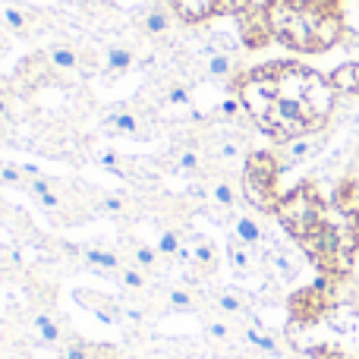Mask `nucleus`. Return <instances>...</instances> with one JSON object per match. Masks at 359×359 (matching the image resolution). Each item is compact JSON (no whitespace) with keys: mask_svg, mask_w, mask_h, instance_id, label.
Wrapping results in <instances>:
<instances>
[{"mask_svg":"<svg viewBox=\"0 0 359 359\" xmlns=\"http://www.w3.org/2000/svg\"><path fill=\"white\" fill-rule=\"evenodd\" d=\"M114 280H117L120 290H126L130 297H145V293H151V274H145L142 268L130 265V262L114 274Z\"/></svg>","mask_w":359,"mask_h":359,"instance_id":"24","label":"nucleus"},{"mask_svg":"<svg viewBox=\"0 0 359 359\" xmlns=\"http://www.w3.org/2000/svg\"><path fill=\"white\" fill-rule=\"evenodd\" d=\"M205 151H208V161H211V170H227L233 164H243L246 161V142H243L240 133L233 130H217L211 139H205Z\"/></svg>","mask_w":359,"mask_h":359,"instance_id":"6","label":"nucleus"},{"mask_svg":"<svg viewBox=\"0 0 359 359\" xmlns=\"http://www.w3.org/2000/svg\"><path fill=\"white\" fill-rule=\"evenodd\" d=\"M32 331H35L38 344H44V347H57V350H60L63 344H67V341H63L60 318H57L50 309H38L35 316H32Z\"/></svg>","mask_w":359,"mask_h":359,"instance_id":"22","label":"nucleus"},{"mask_svg":"<svg viewBox=\"0 0 359 359\" xmlns=\"http://www.w3.org/2000/svg\"><path fill=\"white\" fill-rule=\"evenodd\" d=\"M76 303L82 306V309H88L92 316H98V322L111 325V328H117V325H123V312H120V299L107 297V293H95V290H86V287H79V290H73Z\"/></svg>","mask_w":359,"mask_h":359,"instance_id":"13","label":"nucleus"},{"mask_svg":"<svg viewBox=\"0 0 359 359\" xmlns=\"http://www.w3.org/2000/svg\"><path fill=\"white\" fill-rule=\"evenodd\" d=\"M217 246L215 240H208L205 233H186V246H183V255H180V265H186L189 271H196L198 278H208V274L217 271Z\"/></svg>","mask_w":359,"mask_h":359,"instance_id":"8","label":"nucleus"},{"mask_svg":"<svg viewBox=\"0 0 359 359\" xmlns=\"http://www.w3.org/2000/svg\"><path fill=\"white\" fill-rule=\"evenodd\" d=\"M0 86H4V82H0Z\"/></svg>","mask_w":359,"mask_h":359,"instance_id":"38","label":"nucleus"},{"mask_svg":"<svg viewBox=\"0 0 359 359\" xmlns=\"http://www.w3.org/2000/svg\"><path fill=\"white\" fill-rule=\"evenodd\" d=\"M350 227H353V240H356V252H359V211L353 215V224H350Z\"/></svg>","mask_w":359,"mask_h":359,"instance_id":"33","label":"nucleus"},{"mask_svg":"<svg viewBox=\"0 0 359 359\" xmlns=\"http://www.w3.org/2000/svg\"><path fill=\"white\" fill-rule=\"evenodd\" d=\"M0 186H6V189H16V192H29L32 180L25 177L22 164H10V161H0Z\"/></svg>","mask_w":359,"mask_h":359,"instance_id":"30","label":"nucleus"},{"mask_svg":"<svg viewBox=\"0 0 359 359\" xmlns=\"http://www.w3.org/2000/svg\"><path fill=\"white\" fill-rule=\"evenodd\" d=\"M180 16V22H205V19L224 13V0H168Z\"/></svg>","mask_w":359,"mask_h":359,"instance_id":"21","label":"nucleus"},{"mask_svg":"<svg viewBox=\"0 0 359 359\" xmlns=\"http://www.w3.org/2000/svg\"><path fill=\"white\" fill-rule=\"evenodd\" d=\"M265 265L271 268V274L278 280H284V284H297L299 280V259L287 246L274 243L271 236H268V243H265Z\"/></svg>","mask_w":359,"mask_h":359,"instance_id":"16","label":"nucleus"},{"mask_svg":"<svg viewBox=\"0 0 359 359\" xmlns=\"http://www.w3.org/2000/svg\"><path fill=\"white\" fill-rule=\"evenodd\" d=\"M202 183H205V205H211V208L221 211V215L233 211L236 205L243 202L240 180H233L227 170H211V174L202 177Z\"/></svg>","mask_w":359,"mask_h":359,"instance_id":"7","label":"nucleus"},{"mask_svg":"<svg viewBox=\"0 0 359 359\" xmlns=\"http://www.w3.org/2000/svg\"><path fill=\"white\" fill-rule=\"evenodd\" d=\"M243 60L240 54H208L202 63V76L215 86H230L233 79H243Z\"/></svg>","mask_w":359,"mask_h":359,"instance_id":"17","label":"nucleus"},{"mask_svg":"<svg viewBox=\"0 0 359 359\" xmlns=\"http://www.w3.org/2000/svg\"><path fill=\"white\" fill-rule=\"evenodd\" d=\"M202 334H205V341L215 344V347H230V344L243 341V337H240V328H236L233 318H224V316H217V312L205 318Z\"/></svg>","mask_w":359,"mask_h":359,"instance_id":"23","label":"nucleus"},{"mask_svg":"<svg viewBox=\"0 0 359 359\" xmlns=\"http://www.w3.org/2000/svg\"><path fill=\"white\" fill-rule=\"evenodd\" d=\"M240 337H243V344H249L252 350H259V353H271V356H278L280 353V344H278V337L274 334H268L265 328H262L259 322H249V325H243L240 328Z\"/></svg>","mask_w":359,"mask_h":359,"instance_id":"26","label":"nucleus"},{"mask_svg":"<svg viewBox=\"0 0 359 359\" xmlns=\"http://www.w3.org/2000/svg\"><path fill=\"white\" fill-rule=\"evenodd\" d=\"M69 249L82 259V265H88L95 274H101V278H114V274L126 265L123 255H120L117 249L104 246V243H79V246H69Z\"/></svg>","mask_w":359,"mask_h":359,"instance_id":"10","label":"nucleus"},{"mask_svg":"<svg viewBox=\"0 0 359 359\" xmlns=\"http://www.w3.org/2000/svg\"><path fill=\"white\" fill-rule=\"evenodd\" d=\"M120 255H123L130 265H136V268H142L145 274H151V278H158L161 268L168 265V262L161 259V252L155 249V243L136 240V236H123V240H120Z\"/></svg>","mask_w":359,"mask_h":359,"instance_id":"11","label":"nucleus"},{"mask_svg":"<svg viewBox=\"0 0 359 359\" xmlns=\"http://www.w3.org/2000/svg\"><path fill=\"white\" fill-rule=\"evenodd\" d=\"M183 246H186V230L180 227H161L155 236V249L161 252L164 262H180V255H183Z\"/></svg>","mask_w":359,"mask_h":359,"instance_id":"25","label":"nucleus"},{"mask_svg":"<svg viewBox=\"0 0 359 359\" xmlns=\"http://www.w3.org/2000/svg\"><path fill=\"white\" fill-rule=\"evenodd\" d=\"M123 359H145V356H139V353H123Z\"/></svg>","mask_w":359,"mask_h":359,"instance_id":"35","label":"nucleus"},{"mask_svg":"<svg viewBox=\"0 0 359 359\" xmlns=\"http://www.w3.org/2000/svg\"><path fill=\"white\" fill-rule=\"evenodd\" d=\"M101 130L107 136H120V139H133V142H145V139L158 136V120L155 114L142 111L136 104H114L111 111L101 120Z\"/></svg>","mask_w":359,"mask_h":359,"instance_id":"2","label":"nucleus"},{"mask_svg":"<svg viewBox=\"0 0 359 359\" xmlns=\"http://www.w3.org/2000/svg\"><path fill=\"white\" fill-rule=\"evenodd\" d=\"M139 63L136 50L130 44H111L104 48V63H101V76L104 79H123L126 73H133V67Z\"/></svg>","mask_w":359,"mask_h":359,"instance_id":"19","label":"nucleus"},{"mask_svg":"<svg viewBox=\"0 0 359 359\" xmlns=\"http://www.w3.org/2000/svg\"><path fill=\"white\" fill-rule=\"evenodd\" d=\"M202 293L189 284H168L161 287V306L164 312H174V316H192V312H202Z\"/></svg>","mask_w":359,"mask_h":359,"instance_id":"15","label":"nucleus"},{"mask_svg":"<svg viewBox=\"0 0 359 359\" xmlns=\"http://www.w3.org/2000/svg\"><path fill=\"white\" fill-rule=\"evenodd\" d=\"M88 196H92V215L111 217V221L120 224H133L139 217L136 198L123 189H92L88 186Z\"/></svg>","mask_w":359,"mask_h":359,"instance_id":"4","label":"nucleus"},{"mask_svg":"<svg viewBox=\"0 0 359 359\" xmlns=\"http://www.w3.org/2000/svg\"><path fill=\"white\" fill-rule=\"evenodd\" d=\"M13 120V95L6 86H0V123H10Z\"/></svg>","mask_w":359,"mask_h":359,"instance_id":"32","label":"nucleus"},{"mask_svg":"<svg viewBox=\"0 0 359 359\" xmlns=\"http://www.w3.org/2000/svg\"><path fill=\"white\" fill-rule=\"evenodd\" d=\"M111 353L114 347H95V344L82 341V337H73V341H67L57 350V359H104Z\"/></svg>","mask_w":359,"mask_h":359,"instance_id":"28","label":"nucleus"},{"mask_svg":"<svg viewBox=\"0 0 359 359\" xmlns=\"http://www.w3.org/2000/svg\"><path fill=\"white\" fill-rule=\"evenodd\" d=\"M208 303L217 316L233 318V322H252V309H249V297L236 287H217V290L208 293Z\"/></svg>","mask_w":359,"mask_h":359,"instance_id":"12","label":"nucleus"},{"mask_svg":"<svg viewBox=\"0 0 359 359\" xmlns=\"http://www.w3.org/2000/svg\"><path fill=\"white\" fill-rule=\"evenodd\" d=\"M120 312H123V325H145L149 322V306H145V299L139 297H126L120 299Z\"/></svg>","mask_w":359,"mask_h":359,"instance_id":"31","label":"nucleus"},{"mask_svg":"<svg viewBox=\"0 0 359 359\" xmlns=\"http://www.w3.org/2000/svg\"><path fill=\"white\" fill-rule=\"evenodd\" d=\"M13 359H25V356H13Z\"/></svg>","mask_w":359,"mask_h":359,"instance_id":"37","label":"nucleus"},{"mask_svg":"<svg viewBox=\"0 0 359 359\" xmlns=\"http://www.w3.org/2000/svg\"><path fill=\"white\" fill-rule=\"evenodd\" d=\"M10 268V259H6V246H0V271H6Z\"/></svg>","mask_w":359,"mask_h":359,"instance_id":"34","label":"nucleus"},{"mask_svg":"<svg viewBox=\"0 0 359 359\" xmlns=\"http://www.w3.org/2000/svg\"><path fill=\"white\" fill-rule=\"evenodd\" d=\"M274 217H278L280 227L299 243V240H306V236H312L325 224V205L312 186H297V189H290L287 196H280Z\"/></svg>","mask_w":359,"mask_h":359,"instance_id":"1","label":"nucleus"},{"mask_svg":"<svg viewBox=\"0 0 359 359\" xmlns=\"http://www.w3.org/2000/svg\"><path fill=\"white\" fill-rule=\"evenodd\" d=\"M331 88L341 95H359V63H344L328 76Z\"/></svg>","mask_w":359,"mask_h":359,"instance_id":"29","label":"nucleus"},{"mask_svg":"<svg viewBox=\"0 0 359 359\" xmlns=\"http://www.w3.org/2000/svg\"><path fill=\"white\" fill-rule=\"evenodd\" d=\"M255 252H259V249H249L246 243L233 240V236L227 240V265L233 268V274H240V278L255 271Z\"/></svg>","mask_w":359,"mask_h":359,"instance_id":"27","label":"nucleus"},{"mask_svg":"<svg viewBox=\"0 0 359 359\" xmlns=\"http://www.w3.org/2000/svg\"><path fill=\"white\" fill-rule=\"evenodd\" d=\"M44 60L57 73H76V76H92V63L88 54L73 41H54L44 48Z\"/></svg>","mask_w":359,"mask_h":359,"instance_id":"9","label":"nucleus"},{"mask_svg":"<svg viewBox=\"0 0 359 359\" xmlns=\"http://www.w3.org/2000/svg\"><path fill=\"white\" fill-rule=\"evenodd\" d=\"M0 25H4L13 38L29 41V38L41 35V32L48 29V16H44L41 10H35V6H29V4L4 0V4H0Z\"/></svg>","mask_w":359,"mask_h":359,"instance_id":"3","label":"nucleus"},{"mask_svg":"<svg viewBox=\"0 0 359 359\" xmlns=\"http://www.w3.org/2000/svg\"><path fill=\"white\" fill-rule=\"evenodd\" d=\"M322 142H325V136H322L318 130H316V133H303V136H297V139H290V142H284V149L278 151L280 174H284V170H290V168H297V164H303V161H309L312 155H318Z\"/></svg>","mask_w":359,"mask_h":359,"instance_id":"14","label":"nucleus"},{"mask_svg":"<svg viewBox=\"0 0 359 359\" xmlns=\"http://www.w3.org/2000/svg\"><path fill=\"white\" fill-rule=\"evenodd\" d=\"M353 309H356V316H359V297L353 299Z\"/></svg>","mask_w":359,"mask_h":359,"instance_id":"36","label":"nucleus"},{"mask_svg":"<svg viewBox=\"0 0 359 359\" xmlns=\"http://www.w3.org/2000/svg\"><path fill=\"white\" fill-rule=\"evenodd\" d=\"M230 236L240 240V243H246L249 249H262L268 243L265 227H262V221L252 215V211H240V215H233V221H230Z\"/></svg>","mask_w":359,"mask_h":359,"instance_id":"18","label":"nucleus"},{"mask_svg":"<svg viewBox=\"0 0 359 359\" xmlns=\"http://www.w3.org/2000/svg\"><path fill=\"white\" fill-rule=\"evenodd\" d=\"M158 104L189 107L192 104V82L183 79V76H164V79H158Z\"/></svg>","mask_w":359,"mask_h":359,"instance_id":"20","label":"nucleus"},{"mask_svg":"<svg viewBox=\"0 0 359 359\" xmlns=\"http://www.w3.org/2000/svg\"><path fill=\"white\" fill-rule=\"evenodd\" d=\"M136 25L149 41H168V38H174L180 16L174 13V6H170L168 0H155V4H149L145 10H139Z\"/></svg>","mask_w":359,"mask_h":359,"instance_id":"5","label":"nucleus"}]
</instances>
